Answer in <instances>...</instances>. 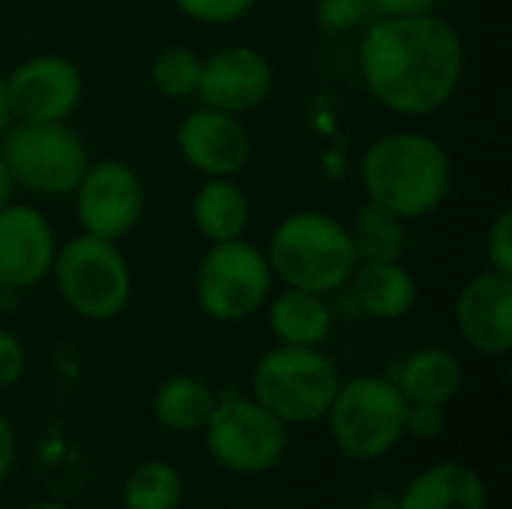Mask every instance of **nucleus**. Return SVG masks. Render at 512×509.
I'll use <instances>...</instances> for the list:
<instances>
[{
  "label": "nucleus",
  "instance_id": "obj_20",
  "mask_svg": "<svg viewBox=\"0 0 512 509\" xmlns=\"http://www.w3.org/2000/svg\"><path fill=\"white\" fill-rule=\"evenodd\" d=\"M249 216V198L234 183V177H207L192 198V222L210 243L243 237Z\"/></svg>",
  "mask_w": 512,
  "mask_h": 509
},
{
  "label": "nucleus",
  "instance_id": "obj_22",
  "mask_svg": "<svg viewBox=\"0 0 512 509\" xmlns=\"http://www.w3.org/2000/svg\"><path fill=\"white\" fill-rule=\"evenodd\" d=\"M351 231V243L357 252V264L360 261H402L405 246H408V231H405V219H399L396 213H390L387 207L366 201L357 216Z\"/></svg>",
  "mask_w": 512,
  "mask_h": 509
},
{
  "label": "nucleus",
  "instance_id": "obj_19",
  "mask_svg": "<svg viewBox=\"0 0 512 509\" xmlns=\"http://www.w3.org/2000/svg\"><path fill=\"white\" fill-rule=\"evenodd\" d=\"M465 384L462 363L447 348H423L414 351L399 378L396 387L408 399V405H441L447 408Z\"/></svg>",
  "mask_w": 512,
  "mask_h": 509
},
{
  "label": "nucleus",
  "instance_id": "obj_18",
  "mask_svg": "<svg viewBox=\"0 0 512 509\" xmlns=\"http://www.w3.org/2000/svg\"><path fill=\"white\" fill-rule=\"evenodd\" d=\"M267 321L279 345L294 348H321L333 330V312L324 294L285 288L273 297Z\"/></svg>",
  "mask_w": 512,
  "mask_h": 509
},
{
  "label": "nucleus",
  "instance_id": "obj_16",
  "mask_svg": "<svg viewBox=\"0 0 512 509\" xmlns=\"http://www.w3.org/2000/svg\"><path fill=\"white\" fill-rule=\"evenodd\" d=\"M402 509H486L489 492L480 477L465 462H438L420 471L399 498Z\"/></svg>",
  "mask_w": 512,
  "mask_h": 509
},
{
  "label": "nucleus",
  "instance_id": "obj_2",
  "mask_svg": "<svg viewBox=\"0 0 512 509\" xmlns=\"http://www.w3.org/2000/svg\"><path fill=\"white\" fill-rule=\"evenodd\" d=\"M360 183L369 201L399 219H423L450 195L453 162L432 135L402 129L369 144L360 159Z\"/></svg>",
  "mask_w": 512,
  "mask_h": 509
},
{
  "label": "nucleus",
  "instance_id": "obj_10",
  "mask_svg": "<svg viewBox=\"0 0 512 509\" xmlns=\"http://www.w3.org/2000/svg\"><path fill=\"white\" fill-rule=\"evenodd\" d=\"M72 195L81 231L114 243L135 231L144 213V183L120 159L87 165Z\"/></svg>",
  "mask_w": 512,
  "mask_h": 509
},
{
  "label": "nucleus",
  "instance_id": "obj_6",
  "mask_svg": "<svg viewBox=\"0 0 512 509\" xmlns=\"http://www.w3.org/2000/svg\"><path fill=\"white\" fill-rule=\"evenodd\" d=\"M51 276L66 306L87 321L117 318L132 297V270L120 246L84 231L57 249Z\"/></svg>",
  "mask_w": 512,
  "mask_h": 509
},
{
  "label": "nucleus",
  "instance_id": "obj_7",
  "mask_svg": "<svg viewBox=\"0 0 512 509\" xmlns=\"http://www.w3.org/2000/svg\"><path fill=\"white\" fill-rule=\"evenodd\" d=\"M273 270L267 255L243 237L213 243L195 270V300L219 324H240L267 306Z\"/></svg>",
  "mask_w": 512,
  "mask_h": 509
},
{
  "label": "nucleus",
  "instance_id": "obj_32",
  "mask_svg": "<svg viewBox=\"0 0 512 509\" xmlns=\"http://www.w3.org/2000/svg\"><path fill=\"white\" fill-rule=\"evenodd\" d=\"M12 108H9V93H6V75L0 72V138L6 135V129L12 126Z\"/></svg>",
  "mask_w": 512,
  "mask_h": 509
},
{
  "label": "nucleus",
  "instance_id": "obj_9",
  "mask_svg": "<svg viewBox=\"0 0 512 509\" xmlns=\"http://www.w3.org/2000/svg\"><path fill=\"white\" fill-rule=\"evenodd\" d=\"M201 432L213 462L237 477L273 471L288 450V426L246 396L219 399Z\"/></svg>",
  "mask_w": 512,
  "mask_h": 509
},
{
  "label": "nucleus",
  "instance_id": "obj_17",
  "mask_svg": "<svg viewBox=\"0 0 512 509\" xmlns=\"http://www.w3.org/2000/svg\"><path fill=\"white\" fill-rule=\"evenodd\" d=\"M348 285L360 312L375 321H399L417 303V279L402 261H360Z\"/></svg>",
  "mask_w": 512,
  "mask_h": 509
},
{
  "label": "nucleus",
  "instance_id": "obj_34",
  "mask_svg": "<svg viewBox=\"0 0 512 509\" xmlns=\"http://www.w3.org/2000/svg\"><path fill=\"white\" fill-rule=\"evenodd\" d=\"M363 509H402L399 507V501H390V498H378V501H372L369 507Z\"/></svg>",
  "mask_w": 512,
  "mask_h": 509
},
{
  "label": "nucleus",
  "instance_id": "obj_4",
  "mask_svg": "<svg viewBox=\"0 0 512 509\" xmlns=\"http://www.w3.org/2000/svg\"><path fill=\"white\" fill-rule=\"evenodd\" d=\"M342 375L321 348L276 345L252 369V399L285 426H309L327 417Z\"/></svg>",
  "mask_w": 512,
  "mask_h": 509
},
{
  "label": "nucleus",
  "instance_id": "obj_31",
  "mask_svg": "<svg viewBox=\"0 0 512 509\" xmlns=\"http://www.w3.org/2000/svg\"><path fill=\"white\" fill-rule=\"evenodd\" d=\"M15 450H18V441H15V429L12 423L0 414V486L6 483L12 465H15Z\"/></svg>",
  "mask_w": 512,
  "mask_h": 509
},
{
  "label": "nucleus",
  "instance_id": "obj_21",
  "mask_svg": "<svg viewBox=\"0 0 512 509\" xmlns=\"http://www.w3.org/2000/svg\"><path fill=\"white\" fill-rule=\"evenodd\" d=\"M219 396L195 375H171L153 393V417L162 429L177 435L201 432L216 411Z\"/></svg>",
  "mask_w": 512,
  "mask_h": 509
},
{
  "label": "nucleus",
  "instance_id": "obj_11",
  "mask_svg": "<svg viewBox=\"0 0 512 509\" xmlns=\"http://www.w3.org/2000/svg\"><path fill=\"white\" fill-rule=\"evenodd\" d=\"M15 123H66L81 105V69L60 54H36L6 75Z\"/></svg>",
  "mask_w": 512,
  "mask_h": 509
},
{
  "label": "nucleus",
  "instance_id": "obj_13",
  "mask_svg": "<svg viewBox=\"0 0 512 509\" xmlns=\"http://www.w3.org/2000/svg\"><path fill=\"white\" fill-rule=\"evenodd\" d=\"M273 90V66L252 45H228L201 60L198 99L201 105L246 114L258 108Z\"/></svg>",
  "mask_w": 512,
  "mask_h": 509
},
{
  "label": "nucleus",
  "instance_id": "obj_5",
  "mask_svg": "<svg viewBox=\"0 0 512 509\" xmlns=\"http://www.w3.org/2000/svg\"><path fill=\"white\" fill-rule=\"evenodd\" d=\"M408 399L396 381L381 375H360L339 384L327 411V426L336 450L354 462H378L405 438Z\"/></svg>",
  "mask_w": 512,
  "mask_h": 509
},
{
  "label": "nucleus",
  "instance_id": "obj_23",
  "mask_svg": "<svg viewBox=\"0 0 512 509\" xmlns=\"http://www.w3.org/2000/svg\"><path fill=\"white\" fill-rule=\"evenodd\" d=\"M183 477L171 462L150 459L129 471L123 483V509H180Z\"/></svg>",
  "mask_w": 512,
  "mask_h": 509
},
{
  "label": "nucleus",
  "instance_id": "obj_27",
  "mask_svg": "<svg viewBox=\"0 0 512 509\" xmlns=\"http://www.w3.org/2000/svg\"><path fill=\"white\" fill-rule=\"evenodd\" d=\"M489 267L512 276V210H501L486 234Z\"/></svg>",
  "mask_w": 512,
  "mask_h": 509
},
{
  "label": "nucleus",
  "instance_id": "obj_14",
  "mask_svg": "<svg viewBox=\"0 0 512 509\" xmlns=\"http://www.w3.org/2000/svg\"><path fill=\"white\" fill-rule=\"evenodd\" d=\"M459 336L486 357H504L512 348V276L498 270L477 273L456 297Z\"/></svg>",
  "mask_w": 512,
  "mask_h": 509
},
{
  "label": "nucleus",
  "instance_id": "obj_29",
  "mask_svg": "<svg viewBox=\"0 0 512 509\" xmlns=\"http://www.w3.org/2000/svg\"><path fill=\"white\" fill-rule=\"evenodd\" d=\"M24 369H27V351L21 339L0 327V390L18 384Z\"/></svg>",
  "mask_w": 512,
  "mask_h": 509
},
{
  "label": "nucleus",
  "instance_id": "obj_30",
  "mask_svg": "<svg viewBox=\"0 0 512 509\" xmlns=\"http://www.w3.org/2000/svg\"><path fill=\"white\" fill-rule=\"evenodd\" d=\"M378 15H429L438 12L444 0H372Z\"/></svg>",
  "mask_w": 512,
  "mask_h": 509
},
{
  "label": "nucleus",
  "instance_id": "obj_1",
  "mask_svg": "<svg viewBox=\"0 0 512 509\" xmlns=\"http://www.w3.org/2000/svg\"><path fill=\"white\" fill-rule=\"evenodd\" d=\"M357 63L366 90L384 108L426 117L456 96L465 72V42L438 12L378 15L363 27Z\"/></svg>",
  "mask_w": 512,
  "mask_h": 509
},
{
  "label": "nucleus",
  "instance_id": "obj_24",
  "mask_svg": "<svg viewBox=\"0 0 512 509\" xmlns=\"http://www.w3.org/2000/svg\"><path fill=\"white\" fill-rule=\"evenodd\" d=\"M198 78H201V57L186 45H168L150 63V81L165 99L195 96Z\"/></svg>",
  "mask_w": 512,
  "mask_h": 509
},
{
  "label": "nucleus",
  "instance_id": "obj_26",
  "mask_svg": "<svg viewBox=\"0 0 512 509\" xmlns=\"http://www.w3.org/2000/svg\"><path fill=\"white\" fill-rule=\"evenodd\" d=\"M174 3L183 15L201 24H231L255 6V0H174Z\"/></svg>",
  "mask_w": 512,
  "mask_h": 509
},
{
  "label": "nucleus",
  "instance_id": "obj_25",
  "mask_svg": "<svg viewBox=\"0 0 512 509\" xmlns=\"http://www.w3.org/2000/svg\"><path fill=\"white\" fill-rule=\"evenodd\" d=\"M315 18L327 33H351L363 30L378 12L372 0H315Z\"/></svg>",
  "mask_w": 512,
  "mask_h": 509
},
{
  "label": "nucleus",
  "instance_id": "obj_35",
  "mask_svg": "<svg viewBox=\"0 0 512 509\" xmlns=\"http://www.w3.org/2000/svg\"><path fill=\"white\" fill-rule=\"evenodd\" d=\"M27 509H72V507H66V504H54V501H42V504H33V507H27Z\"/></svg>",
  "mask_w": 512,
  "mask_h": 509
},
{
  "label": "nucleus",
  "instance_id": "obj_3",
  "mask_svg": "<svg viewBox=\"0 0 512 509\" xmlns=\"http://www.w3.org/2000/svg\"><path fill=\"white\" fill-rule=\"evenodd\" d=\"M264 255L273 279H282L285 288L324 297L345 288L357 267L351 231L321 210H297L285 216L273 228Z\"/></svg>",
  "mask_w": 512,
  "mask_h": 509
},
{
  "label": "nucleus",
  "instance_id": "obj_8",
  "mask_svg": "<svg viewBox=\"0 0 512 509\" xmlns=\"http://www.w3.org/2000/svg\"><path fill=\"white\" fill-rule=\"evenodd\" d=\"M0 156L15 186L42 198L72 195L90 165L66 123H12L0 138Z\"/></svg>",
  "mask_w": 512,
  "mask_h": 509
},
{
  "label": "nucleus",
  "instance_id": "obj_12",
  "mask_svg": "<svg viewBox=\"0 0 512 509\" xmlns=\"http://www.w3.org/2000/svg\"><path fill=\"white\" fill-rule=\"evenodd\" d=\"M177 150L204 177H237L252 156V135L240 114L201 105L177 126Z\"/></svg>",
  "mask_w": 512,
  "mask_h": 509
},
{
  "label": "nucleus",
  "instance_id": "obj_15",
  "mask_svg": "<svg viewBox=\"0 0 512 509\" xmlns=\"http://www.w3.org/2000/svg\"><path fill=\"white\" fill-rule=\"evenodd\" d=\"M57 240L51 222L27 204L0 210V285L30 288L51 273Z\"/></svg>",
  "mask_w": 512,
  "mask_h": 509
},
{
  "label": "nucleus",
  "instance_id": "obj_33",
  "mask_svg": "<svg viewBox=\"0 0 512 509\" xmlns=\"http://www.w3.org/2000/svg\"><path fill=\"white\" fill-rule=\"evenodd\" d=\"M12 192H15V180H12V174H9V168H6V162L0 156V210L6 204H12Z\"/></svg>",
  "mask_w": 512,
  "mask_h": 509
},
{
  "label": "nucleus",
  "instance_id": "obj_28",
  "mask_svg": "<svg viewBox=\"0 0 512 509\" xmlns=\"http://www.w3.org/2000/svg\"><path fill=\"white\" fill-rule=\"evenodd\" d=\"M444 429H447V414L441 405H408L405 435L420 438V441H432V438H441Z\"/></svg>",
  "mask_w": 512,
  "mask_h": 509
}]
</instances>
